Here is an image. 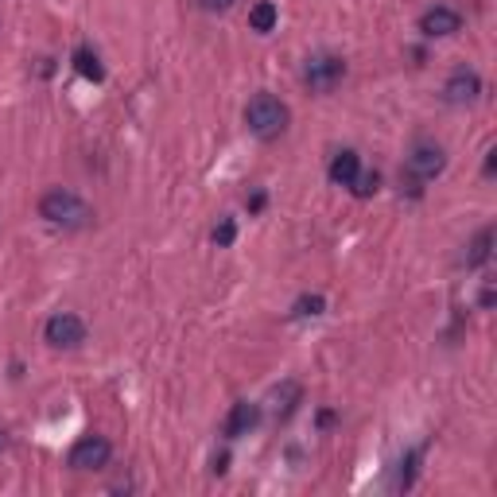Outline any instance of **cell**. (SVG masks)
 <instances>
[{"label":"cell","instance_id":"d6986e66","mask_svg":"<svg viewBox=\"0 0 497 497\" xmlns=\"http://www.w3.org/2000/svg\"><path fill=\"white\" fill-rule=\"evenodd\" d=\"M493 167H497V152L490 148V152H486V175H493Z\"/></svg>","mask_w":497,"mask_h":497},{"label":"cell","instance_id":"30bf717a","mask_svg":"<svg viewBox=\"0 0 497 497\" xmlns=\"http://www.w3.org/2000/svg\"><path fill=\"white\" fill-rule=\"evenodd\" d=\"M357 171H362V155L354 148H342L331 155V167H326V175H331L334 186H350L357 179Z\"/></svg>","mask_w":497,"mask_h":497},{"label":"cell","instance_id":"e0dca14e","mask_svg":"<svg viewBox=\"0 0 497 497\" xmlns=\"http://www.w3.org/2000/svg\"><path fill=\"white\" fill-rule=\"evenodd\" d=\"M238 0H198V8L202 12H229Z\"/></svg>","mask_w":497,"mask_h":497},{"label":"cell","instance_id":"9a60e30c","mask_svg":"<svg viewBox=\"0 0 497 497\" xmlns=\"http://www.w3.org/2000/svg\"><path fill=\"white\" fill-rule=\"evenodd\" d=\"M323 311H326L323 295H300V300H295V307H291V315H295V319H315V315H323Z\"/></svg>","mask_w":497,"mask_h":497},{"label":"cell","instance_id":"9c48e42d","mask_svg":"<svg viewBox=\"0 0 497 497\" xmlns=\"http://www.w3.org/2000/svg\"><path fill=\"white\" fill-rule=\"evenodd\" d=\"M257 419H260V404L238 400L229 408V416H226V439H241V435H248L257 428Z\"/></svg>","mask_w":497,"mask_h":497},{"label":"cell","instance_id":"4fadbf2b","mask_svg":"<svg viewBox=\"0 0 497 497\" xmlns=\"http://www.w3.org/2000/svg\"><path fill=\"white\" fill-rule=\"evenodd\" d=\"M74 70L82 78H90V82H101V78H105L101 58H98V51H90V47H78V51H74Z\"/></svg>","mask_w":497,"mask_h":497},{"label":"cell","instance_id":"ba28073f","mask_svg":"<svg viewBox=\"0 0 497 497\" xmlns=\"http://www.w3.org/2000/svg\"><path fill=\"white\" fill-rule=\"evenodd\" d=\"M478 93H481V74L471 70V67H455L450 78L443 82V101L447 105H471V101H478Z\"/></svg>","mask_w":497,"mask_h":497},{"label":"cell","instance_id":"2e32d148","mask_svg":"<svg viewBox=\"0 0 497 497\" xmlns=\"http://www.w3.org/2000/svg\"><path fill=\"white\" fill-rule=\"evenodd\" d=\"M210 238H214V245H217V248H229L233 241H238V222H233V217H222V222L214 226Z\"/></svg>","mask_w":497,"mask_h":497},{"label":"cell","instance_id":"7a4b0ae2","mask_svg":"<svg viewBox=\"0 0 497 497\" xmlns=\"http://www.w3.org/2000/svg\"><path fill=\"white\" fill-rule=\"evenodd\" d=\"M288 121H291V109L276 98V93H253L245 105V124L248 132H253L257 140H276L288 132Z\"/></svg>","mask_w":497,"mask_h":497},{"label":"cell","instance_id":"6da1fadb","mask_svg":"<svg viewBox=\"0 0 497 497\" xmlns=\"http://www.w3.org/2000/svg\"><path fill=\"white\" fill-rule=\"evenodd\" d=\"M39 217L43 222H51V226H62V229H86L93 222V206L82 195L51 186V191L39 198Z\"/></svg>","mask_w":497,"mask_h":497},{"label":"cell","instance_id":"3957f363","mask_svg":"<svg viewBox=\"0 0 497 497\" xmlns=\"http://www.w3.org/2000/svg\"><path fill=\"white\" fill-rule=\"evenodd\" d=\"M342 78H346V58H342V55L323 51V55H311L303 62V86L311 93H319V98L334 93L342 86Z\"/></svg>","mask_w":497,"mask_h":497},{"label":"cell","instance_id":"277c9868","mask_svg":"<svg viewBox=\"0 0 497 497\" xmlns=\"http://www.w3.org/2000/svg\"><path fill=\"white\" fill-rule=\"evenodd\" d=\"M109 459H113V443H109L105 435H82V439L70 447L67 466L78 474H90V471H105Z\"/></svg>","mask_w":497,"mask_h":497},{"label":"cell","instance_id":"ffe728a7","mask_svg":"<svg viewBox=\"0 0 497 497\" xmlns=\"http://www.w3.org/2000/svg\"><path fill=\"white\" fill-rule=\"evenodd\" d=\"M226 462H229V455H217L214 459V474H226Z\"/></svg>","mask_w":497,"mask_h":497},{"label":"cell","instance_id":"7c38bea8","mask_svg":"<svg viewBox=\"0 0 497 497\" xmlns=\"http://www.w3.org/2000/svg\"><path fill=\"white\" fill-rule=\"evenodd\" d=\"M280 24V8L272 0H257L253 8H248V27L257 31V36H269V31Z\"/></svg>","mask_w":497,"mask_h":497},{"label":"cell","instance_id":"5b68a950","mask_svg":"<svg viewBox=\"0 0 497 497\" xmlns=\"http://www.w3.org/2000/svg\"><path fill=\"white\" fill-rule=\"evenodd\" d=\"M43 342L55 350H78L86 342V323L78 319L74 311H55V315L43 323Z\"/></svg>","mask_w":497,"mask_h":497},{"label":"cell","instance_id":"8fae6325","mask_svg":"<svg viewBox=\"0 0 497 497\" xmlns=\"http://www.w3.org/2000/svg\"><path fill=\"white\" fill-rule=\"evenodd\" d=\"M490 257H493V226L474 233L471 245H466V253H462V264H466V269H481Z\"/></svg>","mask_w":497,"mask_h":497},{"label":"cell","instance_id":"52a82bcc","mask_svg":"<svg viewBox=\"0 0 497 497\" xmlns=\"http://www.w3.org/2000/svg\"><path fill=\"white\" fill-rule=\"evenodd\" d=\"M462 31V12L450 5H435L419 16V36L424 39H450Z\"/></svg>","mask_w":497,"mask_h":497},{"label":"cell","instance_id":"ac0fdd59","mask_svg":"<svg viewBox=\"0 0 497 497\" xmlns=\"http://www.w3.org/2000/svg\"><path fill=\"white\" fill-rule=\"evenodd\" d=\"M478 307H481V311H490V307H493V280H486V284H481V295H478Z\"/></svg>","mask_w":497,"mask_h":497},{"label":"cell","instance_id":"5bb4252c","mask_svg":"<svg viewBox=\"0 0 497 497\" xmlns=\"http://www.w3.org/2000/svg\"><path fill=\"white\" fill-rule=\"evenodd\" d=\"M350 191H354V198H373V195H377L381 191V175H377V171H357V179L350 183Z\"/></svg>","mask_w":497,"mask_h":497},{"label":"cell","instance_id":"8992f818","mask_svg":"<svg viewBox=\"0 0 497 497\" xmlns=\"http://www.w3.org/2000/svg\"><path fill=\"white\" fill-rule=\"evenodd\" d=\"M443 167H447V152L439 144H431V140H419L408 152V160H404V171L412 175V183H428L435 175H443Z\"/></svg>","mask_w":497,"mask_h":497},{"label":"cell","instance_id":"44dd1931","mask_svg":"<svg viewBox=\"0 0 497 497\" xmlns=\"http://www.w3.org/2000/svg\"><path fill=\"white\" fill-rule=\"evenodd\" d=\"M260 206H264V195H253V198H248V210H253V214H257Z\"/></svg>","mask_w":497,"mask_h":497}]
</instances>
